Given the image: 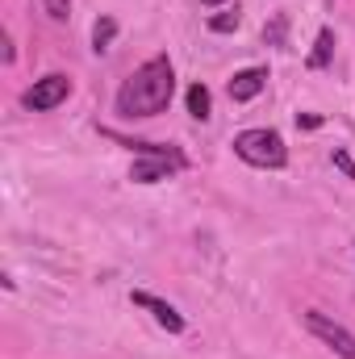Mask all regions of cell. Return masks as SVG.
Masks as SVG:
<instances>
[{"label": "cell", "mask_w": 355, "mask_h": 359, "mask_svg": "<svg viewBox=\"0 0 355 359\" xmlns=\"http://www.w3.org/2000/svg\"><path fill=\"white\" fill-rule=\"evenodd\" d=\"M176 96V67L168 55L147 59L121 88H117V113L121 117H155Z\"/></svg>", "instance_id": "6da1fadb"}, {"label": "cell", "mask_w": 355, "mask_h": 359, "mask_svg": "<svg viewBox=\"0 0 355 359\" xmlns=\"http://www.w3.org/2000/svg\"><path fill=\"white\" fill-rule=\"evenodd\" d=\"M234 155L243 159V163H251V168H284L288 163V147H284V138L276 134V130H243V134H234Z\"/></svg>", "instance_id": "7a4b0ae2"}, {"label": "cell", "mask_w": 355, "mask_h": 359, "mask_svg": "<svg viewBox=\"0 0 355 359\" xmlns=\"http://www.w3.org/2000/svg\"><path fill=\"white\" fill-rule=\"evenodd\" d=\"M301 322H305V330H309L314 339H322L335 355L355 359V334L347 330V326H339V322H335V318H326L322 309H305V313H301Z\"/></svg>", "instance_id": "3957f363"}, {"label": "cell", "mask_w": 355, "mask_h": 359, "mask_svg": "<svg viewBox=\"0 0 355 359\" xmlns=\"http://www.w3.org/2000/svg\"><path fill=\"white\" fill-rule=\"evenodd\" d=\"M67 96H72V80H67V76H59V72H51V76L34 80V88H25L21 104H25L29 113H51V109H55V104H63Z\"/></svg>", "instance_id": "277c9868"}, {"label": "cell", "mask_w": 355, "mask_h": 359, "mask_svg": "<svg viewBox=\"0 0 355 359\" xmlns=\"http://www.w3.org/2000/svg\"><path fill=\"white\" fill-rule=\"evenodd\" d=\"M130 301L138 305V309H151V318L163 326V330H172V334H180L184 330V318L176 313V305H168V301H159L155 292H130Z\"/></svg>", "instance_id": "5b68a950"}, {"label": "cell", "mask_w": 355, "mask_h": 359, "mask_svg": "<svg viewBox=\"0 0 355 359\" xmlns=\"http://www.w3.org/2000/svg\"><path fill=\"white\" fill-rule=\"evenodd\" d=\"M264 84H267V67H247V72H234V80L226 84V92H230L234 104H247V100H255L264 92Z\"/></svg>", "instance_id": "8992f818"}, {"label": "cell", "mask_w": 355, "mask_h": 359, "mask_svg": "<svg viewBox=\"0 0 355 359\" xmlns=\"http://www.w3.org/2000/svg\"><path fill=\"white\" fill-rule=\"evenodd\" d=\"M180 172V163L172 159H155V155H142V159H134V168H130V180L134 184H159V180H172Z\"/></svg>", "instance_id": "52a82bcc"}, {"label": "cell", "mask_w": 355, "mask_h": 359, "mask_svg": "<svg viewBox=\"0 0 355 359\" xmlns=\"http://www.w3.org/2000/svg\"><path fill=\"white\" fill-rule=\"evenodd\" d=\"M330 55H335V29L326 25V29H318V42H314V55H309V67H314V72H322V67H330Z\"/></svg>", "instance_id": "ba28073f"}, {"label": "cell", "mask_w": 355, "mask_h": 359, "mask_svg": "<svg viewBox=\"0 0 355 359\" xmlns=\"http://www.w3.org/2000/svg\"><path fill=\"white\" fill-rule=\"evenodd\" d=\"M188 113H192L196 121H205V117L213 113V96H209L205 84H192V88H188Z\"/></svg>", "instance_id": "9c48e42d"}, {"label": "cell", "mask_w": 355, "mask_h": 359, "mask_svg": "<svg viewBox=\"0 0 355 359\" xmlns=\"http://www.w3.org/2000/svg\"><path fill=\"white\" fill-rule=\"evenodd\" d=\"M113 38H117V21H113V17H96V25H92V50H96V55L109 50Z\"/></svg>", "instance_id": "30bf717a"}, {"label": "cell", "mask_w": 355, "mask_h": 359, "mask_svg": "<svg viewBox=\"0 0 355 359\" xmlns=\"http://www.w3.org/2000/svg\"><path fill=\"white\" fill-rule=\"evenodd\" d=\"M239 25H243V13H239V8H226V13H213V17H209V29H213V34H234Z\"/></svg>", "instance_id": "8fae6325"}, {"label": "cell", "mask_w": 355, "mask_h": 359, "mask_svg": "<svg viewBox=\"0 0 355 359\" xmlns=\"http://www.w3.org/2000/svg\"><path fill=\"white\" fill-rule=\"evenodd\" d=\"M284 34H288V17H284V13H276V17L264 25V42H267V46H284Z\"/></svg>", "instance_id": "7c38bea8"}, {"label": "cell", "mask_w": 355, "mask_h": 359, "mask_svg": "<svg viewBox=\"0 0 355 359\" xmlns=\"http://www.w3.org/2000/svg\"><path fill=\"white\" fill-rule=\"evenodd\" d=\"M42 8H46L51 21H67L72 17V0H42Z\"/></svg>", "instance_id": "4fadbf2b"}, {"label": "cell", "mask_w": 355, "mask_h": 359, "mask_svg": "<svg viewBox=\"0 0 355 359\" xmlns=\"http://www.w3.org/2000/svg\"><path fill=\"white\" fill-rule=\"evenodd\" d=\"M330 163H335V168H339L347 180H355V159L343 151V147H335V151H330Z\"/></svg>", "instance_id": "5bb4252c"}, {"label": "cell", "mask_w": 355, "mask_h": 359, "mask_svg": "<svg viewBox=\"0 0 355 359\" xmlns=\"http://www.w3.org/2000/svg\"><path fill=\"white\" fill-rule=\"evenodd\" d=\"M0 59H4V63H13V59H17V50H13V38H8V34H0Z\"/></svg>", "instance_id": "9a60e30c"}, {"label": "cell", "mask_w": 355, "mask_h": 359, "mask_svg": "<svg viewBox=\"0 0 355 359\" xmlns=\"http://www.w3.org/2000/svg\"><path fill=\"white\" fill-rule=\"evenodd\" d=\"M297 126H301V130H318L322 117H318V113H297Z\"/></svg>", "instance_id": "2e32d148"}, {"label": "cell", "mask_w": 355, "mask_h": 359, "mask_svg": "<svg viewBox=\"0 0 355 359\" xmlns=\"http://www.w3.org/2000/svg\"><path fill=\"white\" fill-rule=\"evenodd\" d=\"M201 4H205V8H217V4H226V0H201Z\"/></svg>", "instance_id": "e0dca14e"}]
</instances>
